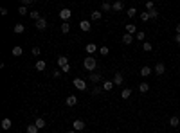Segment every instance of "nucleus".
<instances>
[{"instance_id": "nucleus-9", "label": "nucleus", "mask_w": 180, "mask_h": 133, "mask_svg": "<svg viewBox=\"0 0 180 133\" xmlns=\"http://www.w3.org/2000/svg\"><path fill=\"white\" fill-rule=\"evenodd\" d=\"M72 128H74V131H81V129H85V122L83 121H74V124H72Z\"/></svg>"}, {"instance_id": "nucleus-15", "label": "nucleus", "mask_w": 180, "mask_h": 133, "mask_svg": "<svg viewBox=\"0 0 180 133\" xmlns=\"http://www.w3.org/2000/svg\"><path fill=\"white\" fill-rule=\"evenodd\" d=\"M88 79L92 81V83H99V81H101V74H96V72H90Z\"/></svg>"}, {"instance_id": "nucleus-1", "label": "nucleus", "mask_w": 180, "mask_h": 133, "mask_svg": "<svg viewBox=\"0 0 180 133\" xmlns=\"http://www.w3.org/2000/svg\"><path fill=\"white\" fill-rule=\"evenodd\" d=\"M83 66H85V70H88V72H94V70H96V66H97L96 58H92V56L85 58V59H83Z\"/></svg>"}, {"instance_id": "nucleus-30", "label": "nucleus", "mask_w": 180, "mask_h": 133, "mask_svg": "<svg viewBox=\"0 0 180 133\" xmlns=\"http://www.w3.org/2000/svg\"><path fill=\"white\" fill-rule=\"evenodd\" d=\"M110 9H112V4H110V2H103V4H101V11H105V13H108Z\"/></svg>"}, {"instance_id": "nucleus-21", "label": "nucleus", "mask_w": 180, "mask_h": 133, "mask_svg": "<svg viewBox=\"0 0 180 133\" xmlns=\"http://www.w3.org/2000/svg\"><path fill=\"white\" fill-rule=\"evenodd\" d=\"M9 128H11V119L9 117L2 119V129H9Z\"/></svg>"}, {"instance_id": "nucleus-47", "label": "nucleus", "mask_w": 180, "mask_h": 133, "mask_svg": "<svg viewBox=\"0 0 180 133\" xmlns=\"http://www.w3.org/2000/svg\"><path fill=\"white\" fill-rule=\"evenodd\" d=\"M67 133H76V131H74V129H70V131H67Z\"/></svg>"}, {"instance_id": "nucleus-7", "label": "nucleus", "mask_w": 180, "mask_h": 133, "mask_svg": "<svg viewBox=\"0 0 180 133\" xmlns=\"http://www.w3.org/2000/svg\"><path fill=\"white\" fill-rule=\"evenodd\" d=\"M112 9H114V11H123L124 9V2H123V0H117V2L112 4Z\"/></svg>"}, {"instance_id": "nucleus-10", "label": "nucleus", "mask_w": 180, "mask_h": 133, "mask_svg": "<svg viewBox=\"0 0 180 133\" xmlns=\"http://www.w3.org/2000/svg\"><path fill=\"white\" fill-rule=\"evenodd\" d=\"M65 104L67 106H76L78 104V97L76 95H69V97H67V101H65Z\"/></svg>"}, {"instance_id": "nucleus-13", "label": "nucleus", "mask_w": 180, "mask_h": 133, "mask_svg": "<svg viewBox=\"0 0 180 133\" xmlns=\"http://www.w3.org/2000/svg\"><path fill=\"white\" fill-rule=\"evenodd\" d=\"M85 51H86V54H94L97 51V45H96V43H88V45L85 47Z\"/></svg>"}, {"instance_id": "nucleus-22", "label": "nucleus", "mask_w": 180, "mask_h": 133, "mask_svg": "<svg viewBox=\"0 0 180 133\" xmlns=\"http://www.w3.org/2000/svg\"><path fill=\"white\" fill-rule=\"evenodd\" d=\"M34 124L38 126V129H43V128H45V119H41V117H38V119L34 121Z\"/></svg>"}, {"instance_id": "nucleus-36", "label": "nucleus", "mask_w": 180, "mask_h": 133, "mask_svg": "<svg viewBox=\"0 0 180 133\" xmlns=\"http://www.w3.org/2000/svg\"><path fill=\"white\" fill-rule=\"evenodd\" d=\"M18 13H20V14H24V16H25V14H29V13H27V7H25V6H20V7H18Z\"/></svg>"}, {"instance_id": "nucleus-44", "label": "nucleus", "mask_w": 180, "mask_h": 133, "mask_svg": "<svg viewBox=\"0 0 180 133\" xmlns=\"http://www.w3.org/2000/svg\"><path fill=\"white\" fill-rule=\"evenodd\" d=\"M22 2H24V6H31V4H33V0H22Z\"/></svg>"}, {"instance_id": "nucleus-29", "label": "nucleus", "mask_w": 180, "mask_h": 133, "mask_svg": "<svg viewBox=\"0 0 180 133\" xmlns=\"http://www.w3.org/2000/svg\"><path fill=\"white\" fill-rule=\"evenodd\" d=\"M139 90H141L142 94H146V92L150 90V85H148V83H141V85H139Z\"/></svg>"}, {"instance_id": "nucleus-5", "label": "nucleus", "mask_w": 180, "mask_h": 133, "mask_svg": "<svg viewBox=\"0 0 180 133\" xmlns=\"http://www.w3.org/2000/svg\"><path fill=\"white\" fill-rule=\"evenodd\" d=\"M164 72H166V65H164V63H157V65H155V74H157V76H162Z\"/></svg>"}, {"instance_id": "nucleus-8", "label": "nucleus", "mask_w": 180, "mask_h": 133, "mask_svg": "<svg viewBox=\"0 0 180 133\" xmlns=\"http://www.w3.org/2000/svg\"><path fill=\"white\" fill-rule=\"evenodd\" d=\"M58 65H60V69L67 66V65H69V58H67V56H58Z\"/></svg>"}, {"instance_id": "nucleus-11", "label": "nucleus", "mask_w": 180, "mask_h": 133, "mask_svg": "<svg viewBox=\"0 0 180 133\" xmlns=\"http://www.w3.org/2000/svg\"><path fill=\"white\" fill-rule=\"evenodd\" d=\"M178 124H180V117H178V115L169 117V126H171V128H176Z\"/></svg>"}, {"instance_id": "nucleus-42", "label": "nucleus", "mask_w": 180, "mask_h": 133, "mask_svg": "<svg viewBox=\"0 0 180 133\" xmlns=\"http://www.w3.org/2000/svg\"><path fill=\"white\" fill-rule=\"evenodd\" d=\"M52 76H54V77H60V76H61V70H54Z\"/></svg>"}, {"instance_id": "nucleus-45", "label": "nucleus", "mask_w": 180, "mask_h": 133, "mask_svg": "<svg viewBox=\"0 0 180 133\" xmlns=\"http://www.w3.org/2000/svg\"><path fill=\"white\" fill-rule=\"evenodd\" d=\"M175 31H176V34H180V24H178V25L175 27Z\"/></svg>"}, {"instance_id": "nucleus-12", "label": "nucleus", "mask_w": 180, "mask_h": 133, "mask_svg": "<svg viewBox=\"0 0 180 133\" xmlns=\"http://www.w3.org/2000/svg\"><path fill=\"white\" fill-rule=\"evenodd\" d=\"M151 72H153V70L150 69V66H148V65H144V66H141V76H142V77H148V76H150Z\"/></svg>"}, {"instance_id": "nucleus-20", "label": "nucleus", "mask_w": 180, "mask_h": 133, "mask_svg": "<svg viewBox=\"0 0 180 133\" xmlns=\"http://www.w3.org/2000/svg\"><path fill=\"white\" fill-rule=\"evenodd\" d=\"M126 33H128V34H137V27H135L133 24H128V25H126Z\"/></svg>"}, {"instance_id": "nucleus-2", "label": "nucleus", "mask_w": 180, "mask_h": 133, "mask_svg": "<svg viewBox=\"0 0 180 133\" xmlns=\"http://www.w3.org/2000/svg\"><path fill=\"white\" fill-rule=\"evenodd\" d=\"M72 85L78 88V90H81V92H83V90H86V81H85V79H81V77H76V79L72 81Z\"/></svg>"}, {"instance_id": "nucleus-41", "label": "nucleus", "mask_w": 180, "mask_h": 133, "mask_svg": "<svg viewBox=\"0 0 180 133\" xmlns=\"http://www.w3.org/2000/svg\"><path fill=\"white\" fill-rule=\"evenodd\" d=\"M61 72H70V65H67V66H63V69H61Z\"/></svg>"}, {"instance_id": "nucleus-23", "label": "nucleus", "mask_w": 180, "mask_h": 133, "mask_svg": "<svg viewBox=\"0 0 180 133\" xmlns=\"http://www.w3.org/2000/svg\"><path fill=\"white\" fill-rule=\"evenodd\" d=\"M131 41H133V36L126 33V34L123 36V43H126V45H130V43H131Z\"/></svg>"}, {"instance_id": "nucleus-18", "label": "nucleus", "mask_w": 180, "mask_h": 133, "mask_svg": "<svg viewBox=\"0 0 180 133\" xmlns=\"http://www.w3.org/2000/svg\"><path fill=\"white\" fill-rule=\"evenodd\" d=\"M13 31H15L16 34H22V33H24V31H25V25H24V24H16Z\"/></svg>"}, {"instance_id": "nucleus-4", "label": "nucleus", "mask_w": 180, "mask_h": 133, "mask_svg": "<svg viewBox=\"0 0 180 133\" xmlns=\"http://www.w3.org/2000/svg\"><path fill=\"white\" fill-rule=\"evenodd\" d=\"M124 83V76H123V72H115V76H114V85L115 86H121Z\"/></svg>"}, {"instance_id": "nucleus-38", "label": "nucleus", "mask_w": 180, "mask_h": 133, "mask_svg": "<svg viewBox=\"0 0 180 133\" xmlns=\"http://www.w3.org/2000/svg\"><path fill=\"white\" fill-rule=\"evenodd\" d=\"M99 52H101V56H106L110 51H108V47H101V49H99Z\"/></svg>"}, {"instance_id": "nucleus-3", "label": "nucleus", "mask_w": 180, "mask_h": 133, "mask_svg": "<svg viewBox=\"0 0 180 133\" xmlns=\"http://www.w3.org/2000/svg\"><path fill=\"white\" fill-rule=\"evenodd\" d=\"M70 16H72V11H70L69 7H63V9L60 11V18H61L63 22H69V20H70Z\"/></svg>"}, {"instance_id": "nucleus-33", "label": "nucleus", "mask_w": 180, "mask_h": 133, "mask_svg": "<svg viewBox=\"0 0 180 133\" xmlns=\"http://www.w3.org/2000/svg\"><path fill=\"white\" fill-rule=\"evenodd\" d=\"M142 49H144L146 52H151V49H153V45H151V43H148V41H144V43H142Z\"/></svg>"}, {"instance_id": "nucleus-35", "label": "nucleus", "mask_w": 180, "mask_h": 133, "mask_svg": "<svg viewBox=\"0 0 180 133\" xmlns=\"http://www.w3.org/2000/svg\"><path fill=\"white\" fill-rule=\"evenodd\" d=\"M141 20H142V22H148V20H150V13H148V11L141 13Z\"/></svg>"}, {"instance_id": "nucleus-34", "label": "nucleus", "mask_w": 180, "mask_h": 133, "mask_svg": "<svg viewBox=\"0 0 180 133\" xmlns=\"http://www.w3.org/2000/svg\"><path fill=\"white\" fill-rule=\"evenodd\" d=\"M103 92H105V90H103V86H96L94 90H92V94H94V95H101Z\"/></svg>"}, {"instance_id": "nucleus-17", "label": "nucleus", "mask_w": 180, "mask_h": 133, "mask_svg": "<svg viewBox=\"0 0 180 133\" xmlns=\"http://www.w3.org/2000/svg\"><path fill=\"white\" fill-rule=\"evenodd\" d=\"M45 66H47V63H45L43 59H38V61H36V70L41 72V70H45Z\"/></svg>"}, {"instance_id": "nucleus-43", "label": "nucleus", "mask_w": 180, "mask_h": 133, "mask_svg": "<svg viewBox=\"0 0 180 133\" xmlns=\"http://www.w3.org/2000/svg\"><path fill=\"white\" fill-rule=\"evenodd\" d=\"M0 14L6 16V14H7V9H6V7H2V9H0Z\"/></svg>"}, {"instance_id": "nucleus-46", "label": "nucleus", "mask_w": 180, "mask_h": 133, "mask_svg": "<svg viewBox=\"0 0 180 133\" xmlns=\"http://www.w3.org/2000/svg\"><path fill=\"white\" fill-rule=\"evenodd\" d=\"M175 41H176V43H180V34H176V36H175Z\"/></svg>"}, {"instance_id": "nucleus-16", "label": "nucleus", "mask_w": 180, "mask_h": 133, "mask_svg": "<svg viewBox=\"0 0 180 133\" xmlns=\"http://www.w3.org/2000/svg\"><path fill=\"white\" fill-rule=\"evenodd\" d=\"M114 86H115L114 81H105V83H103V90H105V92H110Z\"/></svg>"}, {"instance_id": "nucleus-40", "label": "nucleus", "mask_w": 180, "mask_h": 133, "mask_svg": "<svg viewBox=\"0 0 180 133\" xmlns=\"http://www.w3.org/2000/svg\"><path fill=\"white\" fill-rule=\"evenodd\" d=\"M33 54L34 56H40V47H33Z\"/></svg>"}, {"instance_id": "nucleus-6", "label": "nucleus", "mask_w": 180, "mask_h": 133, "mask_svg": "<svg viewBox=\"0 0 180 133\" xmlns=\"http://www.w3.org/2000/svg\"><path fill=\"white\" fill-rule=\"evenodd\" d=\"M36 29L45 31V29H47V20H45V18H40V20L36 22Z\"/></svg>"}, {"instance_id": "nucleus-24", "label": "nucleus", "mask_w": 180, "mask_h": 133, "mask_svg": "<svg viewBox=\"0 0 180 133\" xmlns=\"http://www.w3.org/2000/svg\"><path fill=\"white\" fill-rule=\"evenodd\" d=\"M25 131H27V133H38L40 129H38V126H36V124H29Z\"/></svg>"}, {"instance_id": "nucleus-37", "label": "nucleus", "mask_w": 180, "mask_h": 133, "mask_svg": "<svg viewBox=\"0 0 180 133\" xmlns=\"http://www.w3.org/2000/svg\"><path fill=\"white\" fill-rule=\"evenodd\" d=\"M148 13H150V18H153V20H155L157 16H159V13H157V9H151V11H148Z\"/></svg>"}, {"instance_id": "nucleus-19", "label": "nucleus", "mask_w": 180, "mask_h": 133, "mask_svg": "<svg viewBox=\"0 0 180 133\" xmlns=\"http://www.w3.org/2000/svg\"><path fill=\"white\" fill-rule=\"evenodd\" d=\"M69 31H70V24H69V22H63V24H61V33L69 34Z\"/></svg>"}, {"instance_id": "nucleus-27", "label": "nucleus", "mask_w": 180, "mask_h": 133, "mask_svg": "<svg viewBox=\"0 0 180 133\" xmlns=\"http://www.w3.org/2000/svg\"><path fill=\"white\" fill-rule=\"evenodd\" d=\"M101 16H103V14H101V11H92V14H90V18L96 20V22H97V20H101Z\"/></svg>"}, {"instance_id": "nucleus-32", "label": "nucleus", "mask_w": 180, "mask_h": 133, "mask_svg": "<svg viewBox=\"0 0 180 133\" xmlns=\"http://www.w3.org/2000/svg\"><path fill=\"white\" fill-rule=\"evenodd\" d=\"M135 38H137L139 41H144V40H146V34H144V31H139L137 34H135Z\"/></svg>"}, {"instance_id": "nucleus-39", "label": "nucleus", "mask_w": 180, "mask_h": 133, "mask_svg": "<svg viewBox=\"0 0 180 133\" xmlns=\"http://www.w3.org/2000/svg\"><path fill=\"white\" fill-rule=\"evenodd\" d=\"M146 7H148V11H151V9H155V4L153 2H146Z\"/></svg>"}, {"instance_id": "nucleus-25", "label": "nucleus", "mask_w": 180, "mask_h": 133, "mask_svg": "<svg viewBox=\"0 0 180 133\" xmlns=\"http://www.w3.org/2000/svg\"><path fill=\"white\" fill-rule=\"evenodd\" d=\"M126 16H128V18H133V16H137V9H135V7H130V9L126 11Z\"/></svg>"}, {"instance_id": "nucleus-31", "label": "nucleus", "mask_w": 180, "mask_h": 133, "mask_svg": "<svg viewBox=\"0 0 180 133\" xmlns=\"http://www.w3.org/2000/svg\"><path fill=\"white\" fill-rule=\"evenodd\" d=\"M29 16H31L34 22H38V20L41 18V16H40V11H31V13H29Z\"/></svg>"}, {"instance_id": "nucleus-26", "label": "nucleus", "mask_w": 180, "mask_h": 133, "mask_svg": "<svg viewBox=\"0 0 180 133\" xmlns=\"http://www.w3.org/2000/svg\"><path fill=\"white\" fill-rule=\"evenodd\" d=\"M130 95H131V88H124V90L121 92V97H123V99H128Z\"/></svg>"}, {"instance_id": "nucleus-28", "label": "nucleus", "mask_w": 180, "mask_h": 133, "mask_svg": "<svg viewBox=\"0 0 180 133\" xmlns=\"http://www.w3.org/2000/svg\"><path fill=\"white\" fill-rule=\"evenodd\" d=\"M22 52H24V51H22V47L20 45H16V47H13V56H22Z\"/></svg>"}, {"instance_id": "nucleus-14", "label": "nucleus", "mask_w": 180, "mask_h": 133, "mask_svg": "<svg viewBox=\"0 0 180 133\" xmlns=\"http://www.w3.org/2000/svg\"><path fill=\"white\" fill-rule=\"evenodd\" d=\"M79 27H81L85 33H88V31H90V22H88V20H81V22H79Z\"/></svg>"}]
</instances>
